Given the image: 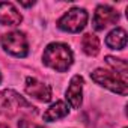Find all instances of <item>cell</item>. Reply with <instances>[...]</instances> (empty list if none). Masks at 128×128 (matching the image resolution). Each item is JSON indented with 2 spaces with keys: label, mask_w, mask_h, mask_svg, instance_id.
Instances as JSON below:
<instances>
[{
  "label": "cell",
  "mask_w": 128,
  "mask_h": 128,
  "mask_svg": "<svg viewBox=\"0 0 128 128\" xmlns=\"http://www.w3.org/2000/svg\"><path fill=\"white\" fill-rule=\"evenodd\" d=\"M82 47H83V51L88 56H96L98 51H100V41L95 35L88 33L82 39Z\"/></svg>",
  "instance_id": "7c38bea8"
},
{
  "label": "cell",
  "mask_w": 128,
  "mask_h": 128,
  "mask_svg": "<svg viewBox=\"0 0 128 128\" xmlns=\"http://www.w3.org/2000/svg\"><path fill=\"white\" fill-rule=\"evenodd\" d=\"M106 44L112 50H122V48H125V45H126V32L124 29H120V27L113 29L107 35Z\"/></svg>",
  "instance_id": "30bf717a"
},
{
  "label": "cell",
  "mask_w": 128,
  "mask_h": 128,
  "mask_svg": "<svg viewBox=\"0 0 128 128\" xmlns=\"http://www.w3.org/2000/svg\"><path fill=\"white\" fill-rule=\"evenodd\" d=\"M92 80L107 89H110L112 92L114 94H119V95H126L128 92V88H126V82H124L118 74L114 72H110L107 70H95L92 74H90Z\"/></svg>",
  "instance_id": "3957f363"
},
{
  "label": "cell",
  "mask_w": 128,
  "mask_h": 128,
  "mask_svg": "<svg viewBox=\"0 0 128 128\" xmlns=\"http://www.w3.org/2000/svg\"><path fill=\"white\" fill-rule=\"evenodd\" d=\"M26 92L27 95H30L32 98L42 101V102H48L51 100V89L48 84L36 80V78H26Z\"/></svg>",
  "instance_id": "52a82bcc"
},
{
  "label": "cell",
  "mask_w": 128,
  "mask_h": 128,
  "mask_svg": "<svg viewBox=\"0 0 128 128\" xmlns=\"http://www.w3.org/2000/svg\"><path fill=\"white\" fill-rule=\"evenodd\" d=\"M0 128H9L8 125H5V124H0Z\"/></svg>",
  "instance_id": "9a60e30c"
},
{
  "label": "cell",
  "mask_w": 128,
  "mask_h": 128,
  "mask_svg": "<svg viewBox=\"0 0 128 128\" xmlns=\"http://www.w3.org/2000/svg\"><path fill=\"white\" fill-rule=\"evenodd\" d=\"M86 23H88V12L82 8H72L57 21V26L60 30L77 33L84 29Z\"/></svg>",
  "instance_id": "277c9868"
},
{
  "label": "cell",
  "mask_w": 128,
  "mask_h": 128,
  "mask_svg": "<svg viewBox=\"0 0 128 128\" xmlns=\"http://www.w3.org/2000/svg\"><path fill=\"white\" fill-rule=\"evenodd\" d=\"M42 59H44V63L51 70L57 72H65L72 65V51L65 44L53 42L47 45Z\"/></svg>",
  "instance_id": "7a4b0ae2"
},
{
  "label": "cell",
  "mask_w": 128,
  "mask_h": 128,
  "mask_svg": "<svg viewBox=\"0 0 128 128\" xmlns=\"http://www.w3.org/2000/svg\"><path fill=\"white\" fill-rule=\"evenodd\" d=\"M0 113L14 118L18 114H35L36 108L27 100H24L20 94L8 89L0 92Z\"/></svg>",
  "instance_id": "6da1fadb"
},
{
  "label": "cell",
  "mask_w": 128,
  "mask_h": 128,
  "mask_svg": "<svg viewBox=\"0 0 128 128\" xmlns=\"http://www.w3.org/2000/svg\"><path fill=\"white\" fill-rule=\"evenodd\" d=\"M119 20V14L107 6V5H100L95 9V15H94V27L95 30H104L107 26L114 24Z\"/></svg>",
  "instance_id": "8992f818"
},
{
  "label": "cell",
  "mask_w": 128,
  "mask_h": 128,
  "mask_svg": "<svg viewBox=\"0 0 128 128\" xmlns=\"http://www.w3.org/2000/svg\"><path fill=\"white\" fill-rule=\"evenodd\" d=\"M23 20L21 14L18 9L9 3V2H2L0 3V24L3 26H17Z\"/></svg>",
  "instance_id": "ba28073f"
},
{
  "label": "cell",
  "mask_w": 128,
  "mask_h": 128,
  "mask_svg": "<svg viewBox=\"0 0 128 128\" xmlns=\"http://www.w3.org/2000/svg\"><path fill=\"white\" fill-rule=\"evenodd\" d=\"M66 114H68V106L63 101H57L53 106H50V108L44 113V120H47V122L59 120L62 118H65Z\"/></svg>",
  "instance_id": "8fae6325"
},
{
  "label": "cell",
  "mask_w": 128,
  "mask_h": 128,
  "mask_svg": "<svg viewBox=\"0 0 128 128\" xmlns=\"http://www.w3.org/2000/svg\"><path fill=\"white\" fill-rule=\"evenodd\" d=\"M106 62H107V65L112 66L116 74L124 80L126 82V72H128V66H126V62L122 60V59H116V57H112V56H107L106 57Z\"/></svg>",
  "instance_id": "4fadbf2b"
},
{
  "label": "cell",
  "mask_w": 128,
  "mask_h": 128,
  "mask_svg": "<svg viewBox=\"0 0 128 128\" xmlns=\"http://www.w3.org/2000/svg\"><path fill=\"white\" fill-rule=\"evenodd\" d=\"M82 96H83V78L80 76H74L66 89V100L70 101L72 108H78L82 104Z\"/></svg>",
  "instance_id": "9c48e42d"
},
{
  "label": "cell",
  "mask_w": 128,
  "mask_h": 128,
  "mask_svg": "<svg viewBox=\"0 0 128 128\" xmlns=\"http://www.w3.org/2000/svg\"><path fill=\"white\" fill-rule=\"evenodd\" d=\"M2 45L9 54H12L15 57H26L29 53L27 39H26L24 33H21V32H9V33L3 35Z\"/></svg>",
  "instance_id": "5b68a950"
},
{
  "label": "cell",
  "mask_w": 128,
  "mask_h": 128,
  "mask_svg": "<svg viewBox=\"0 0 128 128\" xmlns=\"http://www.w3.org/2000/svg\"><path fill=\"white\" fill-rule=\"evenodd\" d=\"M18 128H44V126H41L38 124H33L27 119H20L18 120Z\"/></svg>",
  "instance_id": "5bb4252c"
},
{
  "label": "cell",
  "mask_w": 128,
  "mask_h": 128,
  "mask_svg": "<svg viewBox=\"0 0 128 128\" xmlns=\"http://www.w3.org/2000/svg\"><path fill=\"white\" fill-rule=\"evenodd\" d=\"M0 82H2V76H0Z\"/></svg>",
  "instance_id": "2e32d148"
}]
</instances>
